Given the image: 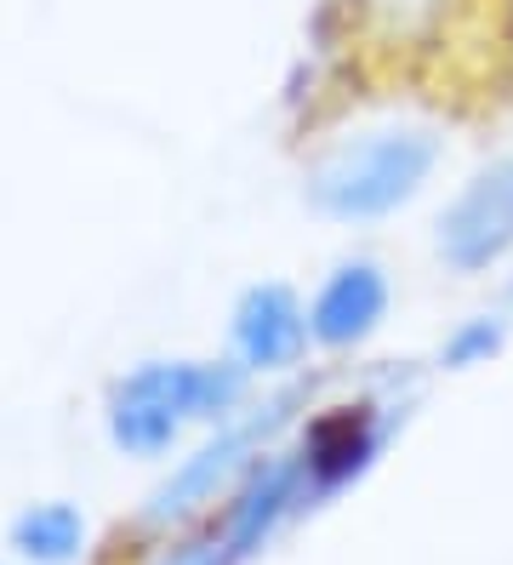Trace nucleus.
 <instances>
[{"instance_id":"nucleus-1","label":"nucleus","mask_w":513,"mask_h":565,"mask_svg":"<svg viewBox=\"0 0 513 565\" xmlns=\"http://www.w3.org/2000/svg\"><path fill=\"white\" fill-rule=\"evenodd\" d=\"M451 166V131L434 109L383 104L354 109L349 126L314 143L302 160V201L331 228H388L439 189Z\"/></svg>"},{"instance_id":"nucleus-2","label":"nucleus","mask_w":513,"mask_h":565,"mask_svg":"<svg viewBox=\"0 0 513 565\" xmlns=\"http://www.w3.org/2000/svg\"><path fill=\"white\" fill-rule=\"evenodd\" d=\"M423 401V372L417 365H376L349 394L336 401H314L291 428V457L302 469V486L314 497V509L336 503L342 491L371 480V469L388 457L399 428L410 423Z\"/></svg>"},{"instance_id":"nucleus-3","label":"nucleus","mask_w":513,"mask_h":565,"mask_svg":"<svg viewBox=\"0 0 513 565\" xmlns=\"http://www.w3.org/2000/svg\"><path fill=\"white\" fill-rule=\"evenodd\" d=\"M257 377L223 360H143L109 394V440L131 457H165L189 428H217L257 401Z\"/></svg>"},{"instance_id":"nucleus-4","label":"nucleus","mask_w":513,"mask_h":565,"mask_svg":"<svg viewBox=\"0 0 513 565\" xmlns=\"http://www.w3.org/2000/svg\"><path fill=\"white\" fill-rule=\"evenodd\" d=\"M428 257L457 286H502L513 269V149L479 154L434 201Z\"/></svg>"},{"instance_id":"nucleus-5","label":"nucleus","mask_w":513,"mask_h":565,"mask_svg":"<svg viewBox=\"0 0 513 565\" xmlns=\"http://www.w3.org/2000/svg\"><path fill=\"white\" fill-rule=\"evenodd\" d=\"M399 309V275L383 252H336L308 286V331L320 360H365Z\"/></svg>"},{"instance_id":"nucleus-6","label":"nucleus","mask_w":513,"mask_h":565,"mask_svg":"<svg viewBox=\"0 0 513 565\" xmlns=\"http://www.w3.org/2000/svg\"><path fill=\"white\" fill-rule=\"evenodd\" d=\"M485 0H354L349 7V46L354 63H376L388 75H434L473 12Z\"/></svg>"},{"instance_id":"nucleus-7","label":"nucleus","mask_w":513,"mask_h":565,"mask_svg":"<svg viewBox=\"0 0 513 565\" xmlns=\"http://www.w3.org/2000/svg\"><path fill=\"white\" fill-rule=\"evenodd\" d=\"M228 360L257 383H297L308 360H320L308 331V291L291 280H252L228 309Z\"/></svg>"},{"instance_id":"nucleus-8","label":"nucleus","mask_w":513,"mask_h":565,"mask_svg":"<svg viewBox=\"0 0 513 565\" xmlns=\"http://www.w3.org/2000/svg\"><path fill=\"white\" fill-rule=\"evenodd\" d=\"M507 349H513V286H485L479 303H468L439 331V343L428 354V372L473 377V372H491Z\"/></svg>"},{"instance_id":"nucleus-9","label":"nucleus","mask_w":513,"mask_h":565,"mask_svg":"<svg viewBox=\"0 0 513 565\" xmlns=\"http://www.w3.org/2000/svg\"><path fill=\"white\" fill-rule=\"evenodd\" d=\"M12 543L34 565H68L81 554V543H86V520H81V509H68V503H34L12 525Z\"/></svg>"}]
</instances>
